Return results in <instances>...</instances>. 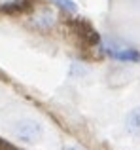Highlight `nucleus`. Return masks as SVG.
<instances>
[{
	"label": "nucleus",
	"instance_id": "nucleus-3",
	"mask_svg": "<svg viewBox=\"0 0 140 150\" xmlns=\"http://www.w3.org/2000/svg\"><path fill=\"white\" fill-rule=\"evenodd\" d=\"M72 29L76 30V34L80 36V40L83 42V44H87V46H97V44L100 42L99 33H97V30L93 29L89 23L81 21V19H76V21L72 23Z\"/></svg>",
	"mask_w": 140,
	"mask_h": 150
},
{
	"label": "nucleus",
	"instance_id": "nucleus-6",
	"mask_svg": "<svg viewBox=\"0 0 140 150\" xmlns=\"http://www.w3.org/2000/svg\"><path fill=\"white\" fill-rule=\"evenodd\" d=\"M55 6H59L61 10L64 11H70V13H74L76 11V4H74V0H51Z\"/></svg>",
	"mask_w": 140,
	"mask_h": 150
},
{
	"label": "nucleus",
	"instance_id": "nucleus-8",
	"mask_svg": "<svg viewBox=\"0 0 140 150\" xmlns=\"http://www.w3.org/2000/svg\"><path fill=\"white\" fill-rule=\"evenodd\" d=\"M64 150H80V148H76V146H68V148H64Z\"/></svg>",
	"mask_w": 140,
	"mask_h": 150
},
{
	"label": "nucleus",
	"instance_id": "nucleus-7",
	"mask_svg": "<svg viewBox=\"0 0 140 150\" xmlns=\"http://www.w3.org/2000/svg\"><path fill=\"white\" fill-rule=\"evenodd\" d=\"M53 21H55L53 13H49V11H44V13H42V17L34 21V25H40V23H44L46 27H49V25H53Z\"/></svg>",
	"mask_w": 140,
	"mask_h": 150
},
{
	"label": "nucleus",
	"instance_id": "nucleus-1",
	"mask_svg": "<svg viewBox=\"0 0 140 150\" xmlns=\"http://www.w3.org/2000/svg\"><path fill=\"white\" fill-rule=\"evenodd\" d=\"M13 135L15 139L23 141V143H36L42 137V125L36 120L25 118V120H19L13 125Z\"/></svg>",
	"mask_w": 140,
	"mask_h": 150
},
{
	"label": "nucleus",
	"instance_id": "nucleus-4",
	"mask_svg": "<svg viewBox=\"0 0 140 150\" xmlns=\"http://www.w3.org/2000/svg\"><path fill=\"white\" fill-rule=\"evenodd\" d=\"M125 127L133 137H140V108H133L125 118Z\"/></svg>",
	"mask_w": 140,
	"mask_h": 150
},
{
	"label": "nucleus",
	"instance_id": "nucleus-2",
	"mask_svg": "<svg viewBox=\"0 0 140 150\" xmlns=\"http://www.w3.org/2000/svg\"><path fill=\"white\" fill-rule=\"evenodd\" d=\"M102 51L106 55H110L116 61H123V63H136L140 61V53L133 48H127V46L121 44H114V42H108V44H102Z\"/></svg>",
	"mask_w": 140,
	"mask_h": 150
},
{
	"label": "nucleus",
	"instance_id": "nucleus-5",
	"mask_svg": "<svg viewBox=\"0 0 140 150\" xmlns=\"http://www.w3.org/2000/svg\"><path fill=\"white\" fill-rule=\"evenodd\" d=\"M2 11H8V13H13V11H23L29 8V4L23 2V0H11V2H4L2 6Z\"/></svg>",
	"mask_w": 140,
	"mask_h": 150
}]
</instances>
